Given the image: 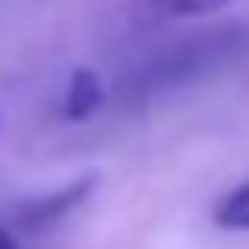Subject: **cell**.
<instances>
[{
  "label": "cell",
  "instance_id": "6da1fadb",
  "mask_svg": "<svg viewBox=\"0 0 249 249\" xmlns=\"http://www.w3.org/2000/svg\"><path fill=\"white\" fill-rule=\"evenodd\" d=\"M245 37H249V28L235 23V28H217V33H194V37H180V42H161L157 51H148L120 79V107L139 111L171 88H185L194 79H208V74L226 70L245 51Z\"/></svg>",
  "mask_w": 249,
  "mask_h": 249
},
{
  "label": "cell",
  "instance_id": "7a4b0ae2",
  "mask_svg": "<svg viewBox=\"0 0 249 249\" xmlns=\"http://www.w3.org/2000/svg\"><path fill=\"white\" fill-rule=\"evenodd\" d=\"M92 189H97V176H79V180H70V185L42 189V194L14 203L9 226H14V235H46V231H55V226H65V217L79 213L92 198Z\"/></svg>",
  "mask_w": 249,
  "mask_h": 249
},
{
  "label": "cell",
  "instance_id": "3957f363",
  "mask_svg": "<svg viewBox=\"0 0 249 249\" xmlns=\"http://www.w3.org/2000/svg\"><path fill=\"white\" fill-rule=\"evenodd\" d=\"M102 107H107V79H102L97 70H74L70 79H65L60 97H55V116L70 120V124L92 120Z\"/></svg>",
  "mask_w": 249,
  "mask_h": 249
},
{
  "label": "cell",
  "instance_id": "277c9868",
  "mask_svg": "<svg viewBox=\"0 0 249 249\" xmlns=\"http://www.w3.org/2000/svg\"><path fill=\"white\" fill-rule=\"evenodd\" d=\"M231 0H139V9L148 18H161V23H180V18H208L222 14Z\"/></svg>",
  "mask_w": 249,
  "mask_h": 249
},
{
  "label": "cell",
  "instance_id": "5b68a950",
  "mask_svg": "<svg viewBox=\"0 0 249 249\" xmlns=\"http://www.w3.org/2000/svg\"><path fill=\"white\" fill-rule=\"evenodd\" d=\"M213 226H217V231H231V235H245L249 231V180L231 185L213 203Z\"/></svg>",
  "mask_w": 249,
  "mask_h": 249
},
{
  "label": "cell",
  "instance_id": "8992f818",
  "mask_svg": "<svg viewBox=\"0 0 249 249\" xmlns=\"http://www.w3.org/2000/svg\"><path fill=\"white\" fill-rule=\"evenodd\" d=\"M0 249H18V235H14V226L0 217Z\"/></svg>",
  "mask_w": 249,
  "mask_h": 249
}]
</instances>
